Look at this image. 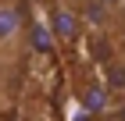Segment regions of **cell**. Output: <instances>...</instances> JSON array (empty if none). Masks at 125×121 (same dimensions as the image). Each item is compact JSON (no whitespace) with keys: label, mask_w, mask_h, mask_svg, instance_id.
Returning <instances> with one entry per match:
<instances>
[{"label":"cell","mask_w":125,"mask_h":121,"mask_svg":"<svg viewBox=\"0 0 125 121\" xmlns=\"http://www.w3.org/2000/svg\"><path fill=\"white\" fill-rule=\"evenodd\" d=\"M29 43V21L18 0H0V64H14Z\"/></svg>","instance_id":"obj_1"},{"label":"cell","mask_w":125,"mask_h":121,"mask_svg":"<svg viewBox=\"0 0 125 121\" xmlns=\"http://www.w3.org/2000/svg\"><path fill=\"white\" fill-rule=\"evenodd\" d=\"M86 14L79 4H61V7H47V28H50V39L57 47H75L82 32H86Z\"/></svg>","instance_id":"obj_2"},{"label":"cell","mask_w":125,"mask_h":121,"mask_svg":"<svg viewBox=\"0 0 125 121\" xmlns=\"http://www.w3.org/2000/svg\"><path fill=\"white\" fill-rule=\"evenodd\" d=\"M111 47H115V57H125V21L111 28Z\"/></svg>","instance_id":"obj_3"},{"label":"cell","mask_w":125,"mask_h":121,"mask_svg":"<svg viewBox=\"0 0 125 121\" xmlns=\"http://www.w3.org/2000/svg\"><path fill=\"white\" fill-rule=\"evenodd\" d=\"M111 118L125 121V96H115V107H111Z\"/></svg>","instance_id":"obj_4"},{"label":"cell","mask_w":125,"mask_h":121,"mask_svg":"<svg viewBox=\"0 0 125 121\" xmlns=\"http://www.w3.org/2000/svg\"><path fill=\"white\" fill-rule=\"evenodd\" d=\"M47 7H61V4H82V0H43Z\"/></svg>","instance_id":"obj_5"},{"label":"cell","mask_w":125,"mask_h":121,"mask_svg":"<svg viewBox=\"0 0 125 121\" xmlns=\"http://www.w3.org/2000/svg\"><path fill=\"white\" fill-rule=\"evenodd\" d=\"M96 121H115V118H111V114H104V118H96Z\"/></svg>","instance_id":"obj_6"}]
</instances>
